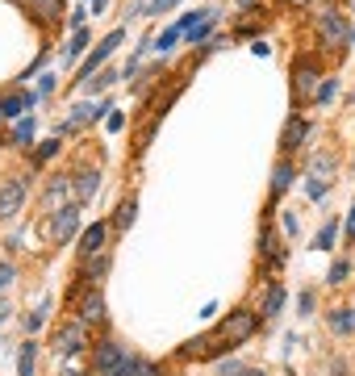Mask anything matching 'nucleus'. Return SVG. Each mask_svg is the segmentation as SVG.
Segmentation results:
<instances>
[{"instance_id": "c9c22d12", "label": "nucleus", "mask_w": 355, "mask_h": 376, "mask_svg": "<svg viewBox=\"0 0 355 376\" xmlns=\"http://www.w3.org/2000/svg\"><path fill=\"white\" fill-rule=\"evenodd\" d=\"M172 4H180V0H155V4H146V13H167Z\"/></svg>"}, {"instance_id": "1a4fd4ad", "label": "nucleus", "mask_w": 355, "mask_h": 376, "mask_svg": "<svg viewBox=\"0 0 355 376\" xmlns=\"http://www.w3.org/2000/svg\"><path fill=\"white\" fill-rule=\"evenodd\" d=\"M46 205H50V209H54V205H59V209H63V205H80V201H75V184H71L67 176L50 180V188H46Z\"/></svg>"}, {"instance_id": "f3484780", "label": "nucleus", "mask_w": 355, "mask_h": 376, "mask_svg": "<svg viewBox=\"0 0 355 376\" xmlns=\"http://www.w3.org/2000/svg\"><path fill=\"white\" fill-rule=\"evenodd\" d=\"M331 331H335V335H352L355 331V310H335V314H331Z\"/></svg>"}, {"instance_id": "cd10ccee", "label": "nucleus", "mask_w": 355, "mask_h": 376, "mask_svg": "<svg viewBox=\"0 0 355 376\" xmlns=\"http://www.w3.org/2000/svg\"><path fill=\"white\" fill-rule=\"evenodd\" d=\"M29 138H33V117L17 121V130H13V142H29Z\"/></svg>"}, {"instance_id": "e433bc0d", "label": "nucleus", "mask_w": 355, "mask_h": 376, "mask_svg": "<svg viewBox=\"0 0 355 376\" xmlns=\"http://www.w3.org/2000/svg\"><path fill=\"white\" fill-rule=\"evenodd\" d=\"M138 376H159V368L151 360H138Z\"/></svg>"}, {"instance_id": "473e14b6", "label": "nucleus", "mask_w": 355, "mask_h": 376, "mask_svg": "<svg viewBox=\"0 0 355 376\" xmlns=\"http://www.w3.org/2000/svg\"><path fill=\"white\" fill-rule=\"evenodd\" d=\"M105 272H109V255L100 251V255H96V264H92V276H105Z\"/></svg>"}, {"instance_id": "58836bf2", "label": "nucleus", "mask_w": 355, "mask_h": 376, "mask_svg": "<svg viewBox=\"0 0 355 376\" xmlns=\"http://www.w3.org/2000/svg\"><path fill=\"white\" fill-rule=\"evenodd\" d=\"M347 239H355V205H352V213H347Z\"/></svg>"}, {"instance_id": "f257e3e1", "label": "nucleus", "mask_w": 355, "mask_h": 376, "mask_svg": "<svg viewBox=\"0 0 355 376\" xmlns=\"http://www.w3.org/2000/svg\"><path fill=\"white\" fill-rule=\"evenodd\" d=\"M255 326H259V318H255L251 310H234V314H226V322L218 326V343L230 352V347L247 343V339L255 335Z\"/></svg>"}, {"instance_id": "ddd939ff", "label": "nucleus", "mask_w": 355, "mask_h": 376, "mask_svg": "<svg viewBox=\"0 0 355 376\" xmlns=\"http://www.w3.org/2000/svg\"><path fill=\"white\" fill-rule=\"evenodd\" d=\"M339 172V163H335V155H314L310 159V180H322V184H331V176Z\"/></svg>"}, {"instance_id": "72a5a7b5", "label": "nucleus", "mask_w": 355, "mask_h": 376, "mask_svg": "<svg viewBox=\"0 0 355 376\" xmlns=\"http://www.w3.org/2000/svg\"><path fill=\"white\" fill-rule=\"evenodd\" d=\"M310 197L322 201V197H326V184H322V180H310Z\"/></svg>"}, {"instance_id": "a211bd4d", "label": "nucleus", "mask_w": 355, "mask_h": 376, "mask_svg": "<svg viewBox=\"0 0 355 376\" xmlns=\"http://www.w3.org/2000/svg\"><path fill=\"white\" fill-rule=\"evenodd\" d=\"M213 21H218V13L209 8V13H205V17H201L197 25H188V29H184V38H188V42H201V38H205V33L213 29Z\"/></svg>"}, {"instance_id": "dca6fc26", "label": "nucleus", "mask_w": 355, "mask_h": 376, "mask_svg": "<svg viewBox=\"0 0 355 376\" xmlns=\"http://www.w3.org/2000/svg\"><path fill=\"white\" fill-rule=\"evenodd\" d=\"M301 138H305V121H301V117H293V121L285 126V138H280V146H285V151H293V146H301Z\"/></svg>"}, {"instance_id": "393cba45", "label": "nucleus", "mask_w": 355, "mask_h": 376, "mask_svg": "<svg viewBox=\"0 0 355 376\" xmlns=\"http://www.w3.org/2000/svg\"><path fill=\"white\" fill-rule=\"evenodd\" d=\"M335 92H339V80L335 75H322V84H318V105H326V100H335Z\"/></svg>"}, {"instance_id": "7ed1b4c3", "label": "nucleus", "mask_w": 355, "mask_h": 376, "mask_svg": "<svg viewBox=\"0 0 355 376\" xmlns=\"http://www.w3.org/2000/svg\"><path fill=\"white\" fill-rule=\"evenodd\" d=\"M318 38H322L326 46H347V42H352V25L343 21V13L326 8V13L318 17Z\"/></svg>"}, {"instance_id": "c85d7f7f", "label": "nucleus", "mask_w": 355, "mask_h": 376, "mask_svg": "<svg viewBox=\"0 0 355 376\" xmlns=\"http://www.w3.org/2000/svg\"><path fill=\"white\" fill-rule=\"evenodd\" d=\"M109 376H138V356H126V360H121Z\"/></svg>"}, {"instance_id": "0eeeda50", "label": "nucleus", "mask_w": 355, "mask_h": 376, "mask_svg": "<svg viewBox=\"0 0 355 376\" xmlns=\"http://www.w3.org/2000/svg\"><path fill=\"white\" fill-rule=\"evenodd\" d=\"M121 38H126V29H113V33H109V38H105V42L92 50V59L84 63V80H92V71H96V67H100V63H105V59H109V54L121 46Z\"/></svg>"}, {"instance_id": "423d86ee", "label": "nucleus", "mask_w": 355, "mask_h": 376, "mask_svg": "<svg viewBox=\"0 0 355 376\" xmlns=\"http://www.w3.org/2000/svg\"><path fill=\"white\" fill-rule=\"evenodd\" d=\"M121 360H126V347L109 339V343H100V347H96V356H92V373L109 376L113 368H117V364H121Z\"/></svg>"}, {"instance_id": "c756f323", "label": "nucleus", "mask_w": 355, "mask_h": 376, "mask_svg": "<svg viewBox=\"0 0 355 376\" xmlns=\"http://www.w3.org/2000/svg\"><path fill=\"white\" fill-rule=\"evenodd\" d=\"M84 46H88V33H84V29H75V38H71V46H67V59H75Z\"/></svg>"}, {"instance_id": "f704fd0d", "label": "nucleus", "mask_w": 355, "mask_h": 376, "mask_svg": "<svg viewBox=\"0 0 355 376\" xmlns=\"http://www.w3.org/2000/svg\"><path fill=\"white\" fill-rule=\"evenodd\" d=\"M46 322V310H38V314H29V322H25V331H38Z\"/></svg>"}, {"instance_id": "20e7f679", "label": "nucleus", "mask_w": 355, "mask_h": 376, "mask_svg": "<svg viewBox=\"0 0 355 376\" xmlns=\"http://www.w3.org/2000/svg\"><path fill=\"white\" fill-rule=\"evenodd\" d=\"M88 347V326L84 322H71V326H63L59 331V339H54V356L59 360H67V356H80Z\"/></svg>"}, {"instance_id": "a878e982", "label": "nucleus", "mask_w": 355, "mask_h": 376, "mask_svg": "<svg viewBox=\"0 0 355 376\" xmlns=\"http://www.w3.org/2000/svg\"><path fill=\"white\" fill-rule=\"evenodd\" d=\"M180 33H184V25H172V29H163V33H159L151 46H155V50H172V42H176Z\"/></svg>"}, {"instance_id": "79ce46f5", "label": "nucleus", "mask_w": 355, "mask_h": 376, "mask_svg": "<svg viewBox=\"0 0 355 376\" xmlns=\"http://www.w3.org/2000/svg\"><path fill=\"white\" fill-rule=\"evenodd\" d=\"M289 4H310V0H289Z\"/></svg>"}, {"instance_id": "4468645a", "label": "nucleus", "mask_w": 355, "mask_h": 376, "mask_svg": "<svg viewBox=\"0 0 355 376\" xmlns=\"http://www.w3.org/2000/svg\"><path fill=\"white\" fill-rule=\"evenodd\" d=\"M29 105H33L29 92H13V96L0 100V113H4V117H21V109H29Z\"/></svg>"}, {"instance_id": "f8f14e48", "label": "nucleus", "mask_w": 355, "mask_h": 376, "mask_svg": "<svg viewBox=\"0 0 355 376\" xmlns=\"http://www.w3.org/2000/svg\"><path fill=\"white\" fill-rule=\"evenodd\" d=\"M25 8L33 13V21L50 25V21H59V13H63V0H25Z\"/></svg>"}, {"instance_id": "aec40b11", "label": "nucleus", "mask_w": 355, "mask_h": 376, "mask_svg": "<svg viewBox=\"0 0 355 376\" xmlns=\"http://www.w3.org/2000/svg\"><path fill=\"white\" fill-rule=\"evenodd\" d=\"M314 80H322V75H318V71H310V67H301V75H297V92H301L305 100H314V96H318Z\"/></svg>"}, {"instance_id": "39448f33", "label": "nucleus", "mask_w": 355, "mask_h": 376, "mask_svg": "<svg viewBox=\"0 0 355 376\" xmlns=\"http://www.w3.org/2000/svg\"><path fill=\"white\" fill-rule=\"evenodd\" d=\"M25 205V180H4L0 184V222H13Z\"/></svg>"}, {"instance_id": "9d476101", "label": "nucleus", "mask_w": 355, "mask_h": 376, "mask_svg": "<svg viewBox=\"0 0 355 376\" xmlns=\"http://www.w3.org/2000/svg\"><path fill=\"white\" fill-rule=\"evenodd\" d=\"M80 322H84V326H100V322H105V297H100L96 289L84 297V306H80Z\"/></svg>"}, {"instance_id": "ea45409f", "label": "nucleus", "mask_w": 355, "mask_h": 376, "mask_svg": "<svg viewBox=\"0 0 355 376\" xmlns=\"http://www.w3.org/2000/svg\"><path fill=\"white\" fill-rule=\"evenodd\" d=\"M239 376H264V368H243Z\"/></svg>"}, {"instance_id": "a19ab883", "label": "nucleus", "mask_w": 355, "mask_h": 376, "mask_svg": "<svg viewBox=\"0 0 355 376\" xmlns=\"http://www.w3.org/2000/svg\"><path fill=\"white\" fill-rule=\"evenodd\" d=\"M4 314H8V310H4V301H0V322H4Z\"/></svg>"}, {"instance_id": "5701e85b", "label": "nucleus", "mask_w": 355, "mask_h": 376, "mask_svg": "<svg viewBox=\"0 0 355 376\" xmlns=\"http://www.w3.org/2000/svg\"><path fill=\"white\" fill-rule=\"evenodd\" d=\"M335 234H339V222L331 218V222H326V226L318 230V239H314V247H318V251H331V247H335Z\"/></svg>"}, {"instance_id": "7c9ffc66", "label": "nucleus", "mask_w": 355, "mask_h": 376, "mask_svg": "<svg viewBox=\"0 0 355 376\" xmlns=\"http://www.w3.org/2000/svg\"><path fill=\"white\" fill-rule=\"evenodd\" d=\"M347 272H352V268H347V260H335V268H331V285H343V280H347Z\"/></svg>"}, {"instance_id": "412c9836", "label": "nucleus", "mask_w": 355, "mask_h": 376, "mask_svg": "<svg viewBox=\"0 0 355 376\" xmlns=\"http://www.w3.org/2000/svg\"><path fill=\"white\" fill-rule=\"evenodd\" d=\"M289 184H293V167H289V163H276V172H272V193L280 197V193H289Z\"/></svg>"}, {"instance_id": "4be33fe9", "label": "nucleus", "mask_w": 355, "mask_h": 376, "mask_svg": "<svg viewBox=\"0 0 355 376\" xmlns=\"http://www.w3.org/2000/svg\"><path fill=\"white\" fill-rule=\"evenodd\" d=\"M280 306H285V289H280V285H272V289H268V297H264V318H276V314H280Z\"/></svg>"}, {"instance_id": "2f4dec72", "label": "nucleus", "mask_w": 355, "mask_h": 376, "mask_svg": "<svg viewBox=\"0 0 355 376\" xmlns=\"http://www.w3.org/2000/svg\"><path fill=\"white\" fill-rule=\"evenodd\" d=\"M54 151H59V138H50V142H42V146H38V155H33V159H38V163H46V159H50V155H54Z\"/></svg>"}, {"instance_id": "f03ea898", "label": "nucleus", "mask_w": 355, "mask_h": 376, "mask_svg": "<svg viewBox=\"0 0 355 376\" xmlns=\"http://www.w3.org/2000/svg\"><path fill=\"white\" fill-rule=\"evenodd\" d=\"M75 230H80V205H63V209H54L50 222H46V239H50V243H67Z\"/></svg>"}, {"instance_id": "4c0bfd02", "label": "nucleus", "mask_w": 355, "mask_h": 376, "mask_svg": "<svg viewBox=\"0 0 355 376\" xmlns=\"http://www.w3.org/2000/svg\"><path fill=\"white\" fill-rule=\"evenodd\" d=\"M8 280H13V264H0V289H4Z\"/></svg>"}, {"instance_id": "2eb2a0df", "label": "nucleus", "mask_w": 355, "mask_h": 376, "mask_svg": "<svg viewBox=\"0 0 355 376\" xmlns=\"http://www.w3.org/2000/svg\"><path fill=\"white\" fill-rule=\"evenodd\" d=\"M100 113H105V105H75V109H71V121H67L63 130H75V126H84V121H96Z\"/></svg>"}, {"instance_id": "6ab92c4d", "label": "nucleus", "mask_w": 355, "mask_h": 376, "mask_svg": "<svg viewBox=\"0 0 355 376\" xmlns=\"http://www.w3.org/2000/svg\"><path fill=\"white\" fill-rule=\"evenodd\" d=\"M134 213H138V201H121L117 213H113V226H117V230H130V226H134Z\"/></svg>"}, {"instance_id": "b1692460", "label": "nucleus", "mask_w": 355, "mask_h": 376, "mask_svg": "<svg viewBox=\"0 0 355 376\" xmlns=\"http://www.w3.org/2000/svg\"><path fill=\"white\" fill-rule=\"evenodd\" d=\"M33 352H38L33 343L21 347V356H17V376H33Z\"/></svg>"}, {"instance_id": "6e6552de", "label": "nucleus", "mask_w": 355, "mask_h": 376, "mask_svg": "<svg viewBox=\"0 0 355 376\" xmlns=\"http://www.w3.org/2000/svg\"><path fill=\"white\" fill-rule=\"evenodd\" d=\"M105 234H109V226H105V222H92V226L80 234V255H84V260L100 255V251H105Z\"/></svg>"}, {"instance_id": "37998d69", "label": "nucleus", "mask_w": 355, "mask_h": 376, "mask_svg": "<svg viewBox=\"0 0 355 376\" xmlns=\"http://www.w3.org/2000/svg\"><path fill=\"white\" fill-rule=\"evenodd\" d=\"M0 117H4V113H0Z\"/></svg>"}, {"instance_id": "9b49d317", "label": "nucleus", "mask_w": 355, "mask_h": 376, "mask_svg": "<svg viewBox=\"0 0 355 376\" xmlns=\"http://www.w3.org/2000/svg\"><path fill=\"white\" fill-rule=\"evenodd\" d=\"M96 188H100V172H96V167H92V172H88V167H84V172H75V201H80V205H84V201H92V197H96Z\"/></svg>"}, {"instance_id": "bb28decb", "label": "nucleus", "mask_w": 355, "mask_h": 376, "mask_svg": "<svg viewBox=\"0 0 355 376\" xmlns=\"http://www.w3.org/2000/svg\"><path fill=\"white\" fill-rule=\"evenodd\" d=\"M113 80H117V75H113V71H100V75H96V80H84V88H88V92H100V88H109V84H113Z\"/></svg>"}]
</instances>
